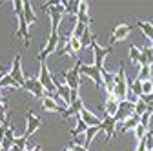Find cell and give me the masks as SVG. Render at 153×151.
I'll return each instance as SVG.
<instances>
[{"mask_svg":"<svg viewBox=\"0 0 153 151\" xmlns=\"http://www.w3.org/2000/svg\"><path fill=\"white\" fill-rule=\"evenodd\" d=\"M44 9L49 13V20H51V31L53 33H59L56 29H59L60 26V20H62V15L66 13V7L62 2H46L44 4Z\"/></svg>","mask_w":153,"mask_h":151,"instance_id":"obj_1","label":"cell"},{"mask_svg":"<svg viewBox=\"0 0 153 151\" xmlns=\"http://www.w3.org/2000/svg\"><path fill=\"white\" fill-rule=\"evenodd\" d=\"M129 95V89H128V78H126V69H124V62H120L119 73H117V82H115V98L119 102L128 100Z\"/></svg>","mask_w":153,"mask_h":151,"instance_id":"obj_2","label":"cell"},{"mask_svg":"<svg viewBox=\"0 0 153 151\" xmlns=\"http://www.w3.org/2000/svg\"><path fill=\"white\" fill-rule=\"evenodd\" d=\"M91 49H93V66L95 67H99L100 71H102V75H104V60H106V56L113 51V47L111 46H108V47H100L99 44H97V40H95V36H93V40H91V46H89Z\"/></svg>","mask_w":153,"mask_h":151,"instance_id":"obj_3","label":"cell"},{"mask_svg":"<svg viewBox=\"0 0 153 151\" xmlns=\"http://www.w3.org/2000/svg\"><path fill=\"white\" fill-rule=\"evenodd\" d=\"M80 67H82V60L79 58L71 69L62 73V77L66 80V86H69L73 91H79V86H80Z\"/></svg>","mask_w":153,"mask_h":151,"instance_id":"obj_4","label":"cell"},{"mask_svg":"<svg viewBox=\"0 0 153 151\" xmlns=\"http://www.w3.org/2000/svg\"><path fill=\"white\" fill-rule=\"evenodd\" d=\"M59 44H60V35L59 33H49V36H48V42H46V46H44V49L38 53V62H46V58L51 55V53H56V49H59Z\"/></svg>","mask_w":153,"mask_h":151,"instance_id":"obj_5","label":"cell"},{"mask_svg":"<svg viewBox=\"0 0 153 151\" xmlns=\"http://www.w3.org/2000/svg\"><path fill=\"white\" fill-rule=\"evenodd\" d=\"M80 77H86L89 80L95 82V86H97L99 89L104 87V80H102V71L99 67H95L93 64H82L80 67Z\"/></svg>","mask_w":153,"mask_h":151,"instance_id":"obj_6","label":"cell"},{"mask_svg":"<svg viewBox=\"0 0 153 151\" xmlns=\"http://www.w3.org/2000/svg\"><path fill=\"white\" fill-rule=\"evenodd\" d=\"M22 89H26V91H29V93H33V97H36V98H44L46 97V89H44V86H42V82H40V78L38 77H27L26 78V84H24V87Z\"/></svg>","mask_w":153,"mask_h":151,"instance_id":"obj_7","label":"cell"},{"mask_svg":"<svg viewBox=\"0 0 153 151\" xmlns=\"http://www.w3.org/2000/svg\"><path fill=\"white\" fill-rule=\"evenodd\" d=\"M38 78H40L44 89L48 93H56V86H55V80H53V73L48 69L46 62H40V75H38Z\"/></svg>","mask_w":153,"mask_h":151,"instance_id":"obj_8","label":"cell"},{"mask_svg":"<svg viewBox=\"0 0 153 151\" xmlns=\"http://www.w3.org/2000/svg\"><path fill=\"white\" fill-rule=\"evenodd\" d=\"M133 115H135V102H131V100H122L119 102V111H117V115H115V120L120 122V120H128L131 118Z\"/></svg>","mask_w":153,"mask_h":151,"instance_id":"obj_9","label":"cell"},{"mask_svg":"<svg viewBox=\"0 0 153 151\" xmlns=\"http://www.w3.org/2000/svg\"><path fill=\"white\" fill-rule=\"evenodd\" d=\"M26 120H27V126H26V133H24V135L29 138L33 133H36V131L40 129V126H42V118H40V117H36L31 109H27V111H26Z\"/></svg>","mask_w":153,"mask_h":151,"instance_id":"obj_10","label":"cell"},{"mask_svg":"<svg viewBox=\"0 0 153 151\" xmlns=\"http://www.w3.org/2000/svg\"><path fill=\"white\" fill-rule=\"evenodd\" d=\"M9 75H11V77L24 87V84H26V77H24V71H22V55H20V53L15 56L13 66H11V69H9Z\"/></svg>","mask_w":153,"mask_h":151,"instance_id":"obj_11","label":"cell"},{"mask_svg":"<svg viewBox=\"0 0 153 151\" xmlns=\"http://www.w3.org/2000/svg\"><path fill=\"white\" fill-rule=\"evenodd\" d=\"M53 80H55V86H56V97H59V98H62L64 100V104L69 107L71 106V87L69 86H66V84H60L59 80H56V77H55V75H53Z\"/></svg>","mask_w":153,"mask_h":151,"instance_id":"obj_12","label":"cell"},{"mask_svg":"<svg viewBox=\"0 0 153 151\" xmlns=\"http://www.w3.org/2000/svg\"><path fill=\"white\" fill-rule=\"evenodd\" d=\"M129 33H131V26H129V24H119L117 27L113 29V35H111V38H109V46L115 44V42L124 40Z\"/></svg>","mask_w":153,"mask_h":151,"instance_id":"obj_13","label":"cell"},{"mask_svg":"<svg viewBox=\"0 0 153 151\" xmlns=\"http://www.w3.org/2000/svg\"><path fill=\"white\" fill-rule=\"evenodd\" d=\"M42 109H44V111H51V113H60V115L66 111L64 106H59V104H56V100H55L53 95H46V97L42 98Z\"/></svg>","mask_w":153,"mask_h":151,"instance_id":"obj_14","label":"cell"},{"mask_svg":"<svg viewBox=\"0 0 153 151\" xmlns=\"http://www.w3.org/2000/svg\"><path fill=\"white\" fill-rule=\"evenodd\" d=\"M18 29H16V36H20V38H24V44L26 47H29V42H31V36H29V29H27V22L24 15H18Z\"/></svg>","mask_w":153,"mask_h":151,"instance_id":"obj_15","label":"cell"},{"mask_svg":"<svg viewBox=\"0 0 153 151\" xmlns=\"http://www.w3.org/2000/svg\"><path fill=\"white\" fill-rule=\"evenodd\" d=\"M100 127H102V131L106 133V142H109V140L113 138V135H115V127H117V120H115V117H108V115H106V118L102 120Z\"/></svg>","mask_w":153,"mask_h":151,"instance_id":"obj_16","label":"cell"},{"mask_svg":"<svg viewBox=\"0 0 153 151\" xmlns=\"http://www.w3.org/2000/svg\"><path fill=\"white\" fill-rule=\"evenodd\" d=\"M84 109V102H82V98H76L69 107H66V111L62 113V118L64 120H68L69 117H76V115H80V111Z\"/></svg>","mask_w":153,"mask_h":151,"instance_id":"obj_17","label":"cell"},{"mask_svg":"<svg viewBox=\"0 0 153 151\" xmlns=\"http://www.w3.org/2000/svg\"><path fill=\"white\" fill-rule=\"evenodd\" d=\"M86 131H88V124L82 120V117L80 115H76L75 117V127L71 129V137L73 138H76V137H79V135H86Z\"/></svg>","mask_w":153,"mask_h":151,"instance_id":"obj_18","label":"cell"},{"mask_svg":"<svg viewBox=\"0 0 153 151\" xmlns=\"http://www.w3.org/2000/svg\"><path fill=\"white\" fill-rule=\"evenodd\" d=\"M80 117H82V120L88 124V127H93V126H100V124H102V120H100L99 117H95L93 113H91V111H88L86 107L80 111Z\"/></svg>","mask_w":153,"mask_h":151,"instance_id":"obj_19","label":"cell"},{"mask_svg":"<svg viewBox=\"0 0 153 151\" xmlns=\"http://www.w3.org/2000/svg\"><path fill=\"white\" fill-rule=\"evenodd\" d=\"M80 2H82V0H62V4H64V7H66V13H68V15H73L75 18H76V15H79Z\"/></svg>","mask_w":153,"mask_h":151,"instance_id":"obj_20","label":"cell"},{"mask_svg":"<svg viewBox=\"0 0 153 151\" xmlns=\"http://www.w3.org/2000/svg\"><path fill=\"white\" fill-rule=\"evenodd\" d=\"M76 22H80V24H86V26H89L93 20L89 18V15H88V2H80V9H79V15H76Z\"/></svg>","mask_w":153,"mask_h":151,"instance_id":"obj_21","label":"cell"},{"mask_svg":"<svg viewBox=\"0 0 153 151\" xmlns=\"http://www.w3.org/2000/svg\"><path fill=\"white\" fill-rule=\"evenodd\" d=\"M119 111V100L115 97H108V102H106V107H104V113L108 117H115Z\"/></svg>","mask_w":153,"mask_h":151,"instance_id":"obj_22","label":"cell"},{"mask_svg":"<svg viewBox=\"0 0 153 151\" xmlns=\"http://www.w3.org/2000/svg\"><path fill=\"white\" fill-rule=\"evenodd\" d=\"M140 124V117L137 115V113H135V115H133L131 118H128L126 122H124V126L120 127V133H128V131H135V127Z\"/></svg>","mask_w":153,"mask_h":151,"instance_id":"obj_23","label":"cell"},{"mask_svg":"<svg viewBox=\"0 0 153 151\" xmlns=\"http://www.w3.org/2000/svg\"><path fill=\"white\" fill-rule=\"evenodd\" d=\"M128 89H129V93H133L137 98H140V97H142V80H139V78L128 80ZM128 97H129V95H128Z\"/></svg>","mask_w":153,"mask_h":151,"instance_id":"obj_24","label":"cell"},{"mask_svg":"<svg viewBox=\"0 0 153 151\" xmlns=\"http://www.w3.org/2000/svg\"><path fill=\"white\" fill-rule=\"evenodd\" d=\"M137 27L142 31L144 36H148V38L153 42V24H151V22H148V20H139V22H137Z\"/></svg>","mask_w":153,"mask_h":151,"instance_id":"obj_25","label":"cell"},{"mask_svg":"<svg viewBox=\"0 0 153 151\" xmlns=\"http://www.w3.org/2000/svg\"><path fill=\"white\" fill-rule=\"evenodd\" d=\"M102 131V127L100 126H93V127H88V131H86V140H84V147L88 149L89 147V144L93 142V138L97 137L99 133Z\"/></svg>","mask_w":153,"mask_h":151,"instance_id":"obj_26","label":"cell"},{"mask_svg":"<svg viewBox=\"0 0 153 151\" xmlns=\"http://www.w3.org/2000/svg\"><path fill=\"white\" fill-rule=\"evenodd\" d=\"M24 18H26L27 26L36 22V15H35V11H33V6H31V2H27V0L24 2Z\"/></svg>","mask_w":153,"mask_h":151,"instance_id":"obj_27","label":"cell"},{"mask_svg":"<svg viewBox=\"0 0 153 151\" xmlns=\"http://www.w3.org/2000/svg\"><path fill=\"white\" fill-rule=\"evenodd\" d=\"M4 87H15V89H20L22 86L18 84L11 75H6V77L2 78V82H0V89H4Z\"/></svg>","mask_w":153,"mask_h":151,"instance_id":"obj_28","label":"cell"},{"mask_svg":"<svg viewBox=\"0 0 153 151\" xmlns=\"http://www.w3.org/2000/svg\"><path fill=\"white\" fill-rule=\"evenodd\" d=\"M137 78L139 80H151L153 78V67L151 66H142L140 67V71H139V75H137Z\"/></svg>","mask_w":153,"mask_h":151,"instance_id":"obj_29","label":"cell"},{"mask_svg":"<svg viewBox=\"0 0 153 151\" xmlns=\"http://www.w3.org/2000/svg\"><path fill=\"white\" fill-rule=\"evenodd\" d=\"M89 31V26L86 24H80V22H75V27H73V36H76V38L82 40V36Z\"/></svg>","mask_w":153,"mask_h":151,"instance_id":"obj_30","label":"cell"},{"mask_svg":"<svg viewBox=\"0 0 153 151\" xmlns=\"http://www.w3.org/2000/svg\"><path fill=\"white\" fill-rule=\"evenodd\" d=\"M69 46H71V49H73L75 53H80V51L84 49L82 40H80V38H76V36H73V35H69Z\"/></svg>","mask_w":153,"mask_h":151,"instance_id":"obj_31","label":"cell"},{"mask_svg":"<svg viewBox=\"0 0 153 151\" xmlns=\"http://www.w3.org/2000/svg\"><path fill=\"white\" fill-rule=\"evenodd\" d=\"M129 60L133 62V64H139V58H140V49L137 47V46H129Z\"/></svg>","mask_w":153,"mask_h":151,"instance_id":"obj_32","label":"cell"},{"mask_svg":"<svg viewBox=\"0 0 153 151\" xmlns=\"http://www.w3.org/2000/svg\"><path fill=\"white\" fill-rule=\"evenodd\" d=\"M148 111H149V106L148 104H144L142 100H137L135 102V113H137L139 117H142L144 113H148Z\"/></svg>","mask_w":153,"mask_h":151,"instance_id":"obj_33","label":"cell"},{"mask_svg":"<svg viewBox=\"0 0 153 151\" xmlns=\"http://www.w3.org/2000/svg\"><path fill=\"white\" fill-rule=\"evenodd\" d=\"M13 11L15 15H24V0H13Z\"/></svg>","mask_w":153,"mask_h":151,"instance_id":"obj_34","label":"cell"},{"mask_svg":"<svg viewBox=\"0 0 153 151\" xmlns=\"http://www.w3.org/2000/svg\"><path fill=\"white\" fill-rule=\"evenodd\" d=\"M148 131H149V129H146L142 124H139V126L135 127V137H137V140H139V142H140V140L146 137V133H148Z\"/></svg>","mask_w":153,"mask_h":151,"instance_id":"obj_35","label":"cell"},{"mask_svg":"<svg viewBox=\"0 0 153 151\" xmlns=\"http://www.w3.org/2000/svg\"><path fill=\"white\" fill-rule=\"evenodd\" d=\"M26 142H27V137L22 135V137H16V138H15V144H13V146H16V147H20L22 151H26Z\"/></svg>","mask_w":153,"mask_h":151,"instance_id":"obj_36","label":"cell"},{"mask_svg":"<svg viewBox=\"0 0 153 151\" xmlns=\"http://www.w3.org/2000/svg\"><path fill=\"white\" fill-rule=\"evenodd\" d=\"M153 93V82L151 80H144L142 82V95H151Z\"/></svg>","mask_w":153,"mask_h":151,"instance_id":"obj_37","label":"cell"},{"mask_svg":"<svg viewBox=\"0 0 153 151\" xmlns=\"http://www.w3.org/2000/svg\"><path fill=\"white\" fill-rule=\"evenodd\" d=\"M7 120V104H0V124Z\"/></svg>","mask_w":153,"mask_h":151,"instance_id":"obj_38","label":"cell"},{"mask_svg":"<svg viewBox=\"0 0 153 151\" xmlns=\"http://www.w3.org/2000/svg\"><path fill=\"white\" fill-rule=\"evenodd\" d=\"M140 51H142V55L148 58V64L151 66V64H153V49H151V47H144V49H140Z\"/></svg>","mask_w":153,"mask_h":151,"instance_id":"obj_39","label":"cell"},{"mask_svg":"<svg viewBox=\"0 0 153 151\" xmlns=\"http://www.w3.org/2000/svg\"><path fill=\"white\" fill-rule=\"evenodd\" d=\"M151 115H153V113H151V111H148V113H144V115L140 117V124H142L146 129L149 127V118H151Z\"/></svg>","mask_w":153,"mask_h":151,"instance_id":"obj_40","label":"cell"},{"mask_svg":"<svg viewBox=\"0 0 153 151\" xmlns=\"http://www.w3.org/2000/svg\"><path fill=\"white\" fill-rule=\"evenodd\" d=\"M135 151H148V149H146V144H144V138L139 142V146H137V149H135Z\"/></svg>","mask_w":153,"mask_h":151,"instance_id":"obj_41","label":"cell"},{"mask_svg":"<svg viewBox=\"0 0 153 151\" xmlns=\"http://www.w3.org/2000/svg\"><path fill=\"white\" fill-rule=\"evenodd\" d=\"M69 146H71V147H73L75 151H88V149H86L84 146H76V144H69Z\"/></svg>","mask_w":153,"mask_h":151,"instance_id":"obj_42","label":"cell"},{"mask_svg":"<svg viewBox=\"0 0 153 151\" xmlns=\"http://www.w3.org/2000/svg\"><path fill=\"white\" fill-rule=\"evenodd\" d=\"M6 75H9V71H6V69H0V82H2V78L6 77Z\"/></svg>","mask_w":153,"mask_h":151,"instance_id":"obj_43","label":"cell"},{"mask_svg":"<svg viewBox=\"0 0 153 151\" xmlns=\"http://www.w3.org/2000/svg\"><path fill=\"white\" fill-rule=\"evenodd\" d=\"M31 151H42V146H40V144H36V146H35Z\"/></svg>","mask_w":153,"mask_h":151,"instance_id":"obj_44","label":"cell"},{"mask_svg":"<svg viewBox=\"0 0 153 151\" xmlns=\"http://www.w3.org/2000/svg\"><path fill=\"white\" fill-rule=\"evenodd\" d=\"M66 151H75V149H73V147H71V146H69V147H68V149H66Z\"/></svg>","mask_w":153,"mask_h":151,"instance_id":"obj_45","label":"cell"},{"mask_svg":"<svg viewBox=\"0 0 153 151\" xmlns=\"http://www.w3.org/2000/svg\"><path fill=\"white\" fill-rule=\"evenodd\" d=\"M0 104H6V100H2V97H0Z\"/></svg>","mask_w":153,"mask_h":151,"instance_id":"obj_46","label":"cell"},{"mask_svg":"<svg viewBox=\"0 0 153 151\" xmlns=\"http://www.w3.org/2000/svg\"><path fill=\"white\" fill-rule=\"evenodd\" d=\"M151 49H153V42H151Z\"/></svg>","mask_w":153,"mask_h":151,"instance_id":"obj_47","label":"cell"},{"mask_svg":"<svg viewBox=\"0 0 153 151\" xmlns=\"http://www.w3.org/2000/svg\"><path fill=\"white\" fill-rule=\"evenodd\" d=\"M26 151H29V149H26Z\"/></svg>","mask_w":153,"mask_h":151,"instance_id":"obj_48","label":"cell"},{"mask_svg":"<svg viewBox=\"0 0 153 151\" xmlns=\"http://www.w3.org/2000/svg\"><path fill=\"white\" fill-rule=\"evenodd\" d=\"M151 82H153V78H151Z\"/></svg>","mask_w":153,"mask_h":151,"instance_id":"obj_49","label":"cell"}]
</instances>
